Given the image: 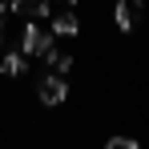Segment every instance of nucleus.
Masks as SVG:
<instances>
[{"label": "nucleus", "mask_w": 149, "mask_h": 149, "mask_svg": "<svg viewBox=\"0 0 149 149\" xmlns=\"http://www.w3.org/2000/svg\"><path fill=\"white\" fill-rule=\"evenodd\" d=\"M141 16H145V4H141V0H121L117 12H113V20H117L121 32H133V28L141 24Z\"/></svg>", "instance_id": "obj_1"}, {"label": "nucleus", "mask_w": 149, "mask_h": 149, "mask_svg": "<svg viewBox=\"0 0 149 149\" xmlns=\"http://www.w3.org/2000/svg\"><path fill=\"white\" fill-rule=\"evenodd\" d=\"M36 93H40L45 105H61V101L69 97V85H65V77H61V73H52V77H45V81L36 85Z\"/></svg>", "instance_id": "obj_2"}, {"label": "nucleus", "mask_w": 149, "mask_h": 149, "mask_svg": "<svg viewBox=\"0 0 149 149\" xmlns=\"http://www.w3.org/2000/svg\"><path fill=\"white\" fill-rule=\"evenodd\" d=\"M8 12L20 20H49V0H12Z\"/></svg>", "instance_id": "obj_3"}, {"label": "nucleus", "mask_w": 149, "mask_h": 149, "mask_svg": "<svg viewBox=\"0 0 149 149\" xmlns=\"http://www.w3.org/2000/svg\"><path fill=\"white\" fill-rule=\"evenodd\" d=\"M0 73L4 77H24L28 73V56L24 52H8V56L0 61Z\"/></svg>", "instance_id": "obj_4"}, {"label": "nucleus", "mask_w": 149, "mask_h": 149, "mask_svg": "<svg viewBox=\"0 0 149 149\" xmlns=\"http://www.w3.org/2000/svg\"><path fill=\"white\" fill-rule=\"evenodd\" d=\"M52 32H56V36H77V32H81V20H77V12H61V16L52 20Z\"/></svg>", "instance_id": "obj_5"}, {"label": "nucleus", "mask_w": 149, "mask_h": 149, "mask_svg": "<svg viewBox=\"0 0 149 149\" xmlns=\"http://www.w3.org/2000/svg\"><path fill=\"white\" fill-rule=\"evenodd\" d=\"M109 149H137V137H109Z\"/></svg>", "instance_id": "obj_6"}, {"label": "nucleus", "mask_w": 149, "mask_h": 149, "mask_svg": "<svg viewBox=\"0 0 149 149\" xmlns=\"http://www.w3.org/2000/svg\"><path fill=\"white\" fill-rule=\"evenodd\" d=\"M4 12H8V4H4V0H0V16H4Z\"/></svg>", "instance_id": "obj_7"}, {"label": "nucleus", "mask_w": 149, "mask_h": 149, "mask_svg": "<svg viewBox=\"0 0 149 149\" xmlns=\"http://www.w3.org/2000/svg\"><path fill=\"white\" fill-rule=\"evenodd\" d=\"M61 4H65V8H73V4H77V0H61Z\"/></svg>", "instance_id": "obj_8"}, {"label": "nucleus", "mask_w": 149, "mask_h": 149, "mask_svg": "<svg viewBox=\"0 0 149 149\" xmlns=\"http://www.w3.org/2000/svg\"><path fill=\"white\" fill-rule=\"evenodd\" d=\"M0 45H4V24H0Z\"/></svg>", "instance_id": "obj_9"}]
</instances>
